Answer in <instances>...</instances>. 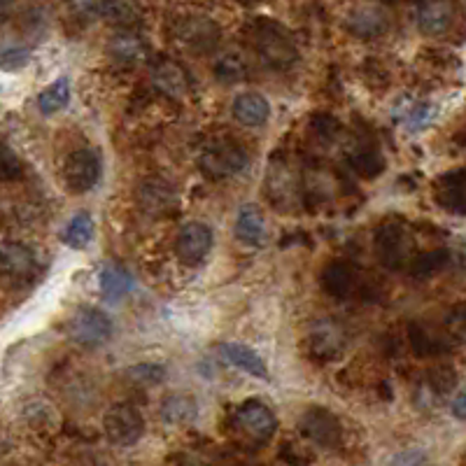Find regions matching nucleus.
Segmentation results:
<instances>
[{
	"label": "nucleus",
	"mask_w": 466,
	"mask_h": 466,
	"mask_svg": "<svg viewBox=\"0 0 466 466\" xmlns=\"http://www.w3.org/2000/svg\"><path fill=\"white\" fill-rule=\"evenodd\" d=\"M308 343H311L312 357H317V360H336L345 348V332L338 327L336 322H317L312 332L308 333Z\"/></svg>",
	"instance_id": "11"
},
{
	"label": "nucleus",
	"mask_w": 466,
	"mask_h": 466,
	"mask_svg": "<svg viewBox=\"0 0 466 466\" xmlns=\"http://www.w3.org/2000/svg\"><path fill=\"white\" fill-rule=\"evenodd\" d=\"M436 199L452 213H466V171L443 177L436 187Z\"/></svg>",
	"instance_id": "22"
},
{
	"label": "nucleus",
	"mask_w": 466,
	"mask_h": 466,
	"mask_svg": "<svg viewBox=\"0 0 466 466\" xmlns=\"http://www.w3.org/2000/svg\"><path fill=\"white\" fill-rule=\"evenodd\" d=\"M443 332L445 336L451 338L452 343L466 345V301L451 308V312L445 317Z\"/></svg>",
	"instance_id": "31"
},
{
	"label": "nucleus",
	"mask_w": 466,
	"mask_h": 466,
	"mask_svg": "<svg viewBox=\"0 0 466 466\" xmlns=\"http://www.w3.org/2000/svg\"><path fill=\"white\" fill-rule=\"evenodd\" d=\"M247 161H250V156H247L245 147L238 145L236 140L231 138L210 140L199 156L201 171H203L205 175L214 177V180L231 177L236 175V173L245 171Z\"/></svg>",
	"instance_id": "2"
},
{
	"label": "nucleus",
	"mask_w": 466,
	"mask_h": 466,
	"mask_svg": "<svg viewBox=\"0 0 466 466\" xmlns=\"http://www.w3.org/2000/svg\"><path fill=\"white\" fill-rule=\"evenodd\" d=\"M0 173H3V180H16V177L22 175V161L15 152L10 150L7 145H3V154H0Z\"/></svg>",
	"instance_id": "34"
},
{
	"label": "nucleus",
	"mask_w": 466,
	"mask_h": 466,
	"mask_svg": "<svg viewBox=\"0 0 466 466\" xmlns=\"http://www.w3.org/2000/svg\"><path fill=\"white\" fill-rule=\"evenodd\" d=\"M451 411H452V415H455L457 420H466V387H464V390L457 392V397L452 399Z\"/></svg>",
	"instance_id": "36"
},
{
	"label": "nucleus",
	"mask_w": 466,
	"mask_h": 466,
	"mask_svg": "<svg viewBox=\"0 0 466 466\" xmlns=\"http://www.w3.org/2000/svg\"><path fill=\"white\" fill-rule=\"evenodd\" d=\"M357 271L348 262H332L322 271V287L333 299H348L357 290Z\"/></svg>",
	"instance_id": "13"
},
{
	"label": "nucleus",
	"mask_w": 466,
	"mask_h": 466,
	"mask_svg": "<svg viewBox=\"0 0 466 466\" xmlns=\"http://www.w3.org/2000/svg\"><path fill=\"white\" fill-rule=\"evenodd\" d=\"M271 114V105L262 94H241L233 101V117L245 126H262Z\"/></svg>",
	"instance_id": "21"
},
{
	"label": "nucleus",
	"mask_w": 466,
	"mask_h": 466,
	"mask_svg": "<svg viewBox=\"0 0 466 466\" xmlns=\"http://www.w3.org/2000/svg\"><path fill=\"white\" fill-rule=\"evenodd\" d=\"M214 75L222 82H241L247 77V65L236 52H226L214 61Z\"/></svg>",
	"instance_id": "29"
},
{
	"label": "nucleus",
	"mask_w": 466,
	"mask_h": 466,
	"mask_svg": "<svg viewBox=\"0 0 466 466\" xmlns=\"http://www.w3.org/2000/svg\"><path fill=\"white\" fill-rule=\"evenodd\" d=\"M253 43L263 61L273 68H290L299 59V47H296L292 33L278 22L271 19H259L253 28Z\"/></svg>",
	"instance_id": "1"
},
{
	"label": "nucleus",
	"mask_w": 466,
	"mask_h": 466,
	"mask_svg": "<svg viewBox=\"0 0 466 466\" xmlns=\"http://www.w3.org/2000/svg\"><path fill=\"white\" fill-rule=\"evenodd\" d=\"M98 283H101V292L105 296V301L110 303H119L124 296L134 290V278L124 266L119 263H105L101 268V275H98Z\"/></svg>",
	"instance_id": "17"
},
{
	"label": "nucleus",
	"mask_w": 466,
	"mask_h": 466,
	"mask_svg": "<svg viewBox=\"0 0 466 466\" xmlns=\"http://www.w3.org/2000/svg\"><path fill=\"white\" fill-rule=\"evenodd\" d=\"M301 429L315 443L324 445V448H333L341 441V422L336 415L327 408L315 406L311 408L303 418H301Z\"/></svg>",
	"instance_id": "10"
},
{
	"label": "nucleus",
	"mask_w": 466,
	"mask_h": 466,
	"mask_svg": "<svg viewBox=\"0 0 466 466\" xmlns=\"http://www.w3.org/2000/svg\"><path fill=\"white\" fill-rule=\"evenodd\" d=\"M140 203L152 213H164L175 203V193L168 187V183L150 180V183H143V187H140Z\"/></svg>",
	"instance_id": "26"
},
{
	"label": "nucleus",
	"mask_w": 466,
	"mask_h": 466,
	"mask_svg": "<svg viewBox=\"0 0 466 466\" xmlns=\"http://www.w3.org/2000/svg\"><path fill=\"white\" fill-rule=\"evenodd\" d=\"M348 28L357 38H378L387 28V15L381 5H357L348 16Z\"/></svg>",
	"instance_id": "14"
},
{
	"label": "nucleus",
	"mask_w": 466,
	"mask_h": 466,
	"mask_svg": "<svg viewBox=\"0 0 466 466\" xmlns=\"http://www.w3.org/2000/svg\"><path fill=\"white\" fill-rule=\"evenodd\" d=\"M126 375H129L131 381L140 382V385H159L166 378V369L159 364H138L131 366Z\"/></svg>",
	"instance_id": "33"
},
{
	"label": "nucleus",
	"mask_w": 466,
	"mask_h": 466,
	"mask_svg": "<svg viewBox=\"0 0 466 466\" xmlns=\"http://www.w3.org/2000/svg\"><path fill=\"white\" fill-rule=\"evenodd\" d=\"M236 238L245 245H263V241H266V222H263L262 210L250 203L243 205L236 220Z\"/></svg>",
	"instance_id": "19"
},
{
	"label": "nucleus",
	"mask_w": 466,
	"mask_h": 466,
	"mask_svg": "<svg viewBox=\"0 0 466 466\" xmlns=\"http://www.w3.org/2000/svg\"><path fill=\"white\" fill-rule=\"evenodd\" d=\"M457 385V373L451 366H439V369H431L427 375V390L434 392V394H448V392L455 390Z\"/></svg>",
	"instance_id": "32"
},
{
	"label": "nucleus",
	"mask_w": 466,
	"mask_h": 466,
	"mask_svg": "<svg viewBox=\"0 0 466 466\" xmlns=\"http://www.w3.org/2000/svg\"><path fill=\"white\" fill-rule=\"evenodd\" d=\"M68 101H70V82L68 77H59V80L52 82V84L40 94L38 98L40 113L43 114L59 113V110H64V107L68 105Z\"/></svg>",
	"instance_id": "28"
},
{
	"label": "nucleus",
	"mask_w": 466,
	"mask_h": 466,
	"mask_svg": "<svg viewBox=\"0 0 466 466\" xmlns=\"http://www.w3.org/2000/svg\"><path fill=\"white\" fill-rule=\"evenodd\" d=\"M375 253L381 257L382 266L392 268V271H399L408 262H413L411 259L413 241H411L406 226L399 222H385L375 233Z\"/></svg>",
	"instance_id": "5"
},
{
	"label": "nucleus",
	"mask_w": 466,
	"mask_h": 466,
	"mask_svg": "<svg viewBox=\"0 0 466 466\" xmlns=\"http://www.w3.org/2000/svg\"><path fill=\"white\" fill-rule=\"evenodd\" d=\"M350 164L360 175L364 177H375L382 171V156L378 154L375 147H362V150L354 152V156H350Z\"/></svg>",
	"instance_id": "30"
},
{
	"label": "nucleus",
	"mask_w": 466,
	"mask_h": 466,
	"mask_svg": "<svg viewBox=\"0 0 466 466\" xmlns=\"http://www.w3.org/2000/svg\"><path fill=\"white\" fill-rule=\"evenodd\" d=\"M199 415V403L189 394H171L161 403V418L168 424H189Z\"/></svg>",
	"instance_id": "24"
},
{
	"label": "nucleus",
	"mask_w": 466,
	"mask_h": 466,
	"mask_svg": "<svg viewBox=\"0 0 466 466\" xmlns=\"http://www.w3.org/2000/svg\"><path fill=\"white\" fill-rule=\"evenodd\" d=\"M448 263H451V253L439 247V250H431V253H424L420 257H415L408 268H411V275L415 280H427L431 275L441 273Z\"/></svg>",
	"instance_id": "27"
},
{
	"label": "nucleus",
	"mask_w": 466,
	"mask_h": 466,
	"mask_svg": "<svg viewBox=\"0 0 466 466\" xmlns=\"http://www.w3.org/2000/svg\"><path fill=\"white\" fill-rule=\"evenodd\" d=\"M68 336L82 348H98L113 336V322L98 308L82 306L70 317Z\"/></svg>",
	"instance_id": "3"
},
{
	"label": "nucleus",
	"mask_w": 466,
	"mask_h": 466,
	"mask_svg": "<svg viewBox=\"0 0 466 466\" xmlns=\"http://www.w3.org/2000/svg\"><path fill=\"white\" fill-rule=\"evenodd\" d=\"M213 229L208 224L192 222V224H184L183 229L177 231L175 253L184 263L196 266L208 257V253L213 250Z\"/></svg>",
	"instance_id": "9"
},
{
	"label": "nucleus",
	"mask_w": 466,
	"mask_h": 466,
	"mask_svg": "<svg viewBox=\"0 0 466 466\" xmlns=\"http://www.w3.org/2000/svg\"><path fill=\"white\" fill-rule=\"evenodd\" d=\"M220 352L222 357H224L229 364L236 366V369L245 371V373L254 375V378H262V381L268 378L266 364H263V360L253 348H247V345L243 343H224L220 348Z\"/></svg>",
	"instance_id": "20"
},
{
	"label": "nucleus",
	"mask_w": 466,
	"mask_h": 466,
	"mask_svg": "<svg viewBox=\"0 0 466 466\" xmlns=\"http://www.w3.org/2000/svg\"><path fill=\"white\" fill-rule=\"evenodd\" d=\"M152 82L159 92H164L166 96L180 98L187 94L189 82L187 73L183 70V65H177L175 61H161L152 70Z\"/></svg>",
	"instance_id": "16"
},
{
	"label": "nucleus",
	"mask_w": 466,
	"mask_h": 466,
	"mask_svg": "<svg viewBox=\"0 0 466 466\" xmlns=\"http://www.w3.org/2000/svg\"><path fill=\"white\" fill-rule=\"evenodd\" d=\"M35 253L26 245L3 247V273L10 280H26L35 273Z\"/></svg>",
	"instance_id": "18"
},
{
	"label": "nucleus",
	"mask_w": 466,
	"mask_h": 466,
	"mask_svg": "<svg viewBox=\"0 0 466 466\" xmlns=\"http://www.w3.org/2000/svg\"><path fill=\"white\" fill-rule=\"evenodd\" d=\"M103 427H105L107 439L114 445H124V448L138 443L143 431H145L143 415L131 403H114L103 418Z\"/></svg>",
	"instance_id": "6"
},
{
	"label": "nucleus",
	"mask_w": 466,
	"mask_h": 466,
	"mask_svg": "<svg viewBox=\"0 0 466 466\" xmlns=\"http://www.w3.org/2000/svg\"><path fill=\"white\" fill-rule=\"evenodd\" d=\"M26 64H28V49L5 47V52H3V68L16 70V68H24Z\"/></svg>",
	"instance_id": "35"
},
{
	"label": "nucleus",
	"mask_w": 466,
	"mask_h": 466,
	"mask_svg": "<svg viewBox=\"0 0 466 466\" xmlns=\"http://www.w3.org/2000/svg\"><path fill=\"white\" fill-rule=\"evenodd\" d=\"M107 52L124 64H135V61H143L147 56V45L135 31H122L110 40Z\"/></svg>",
	"instance_id": "23"
},
{
	"label": "nucleus",
	"mask_w": 466,
	"mask_h": 466,
	"mask_svg": "<svg viewBox=\"0 0 466 466\" xmlns=\"http://www.w3.org/2000/svg\"><path fill=\"white\" fill-rule=\"evenodd\" d=\"M236 424L243 434L250 436L259 445L273 439L275 429H278V420H275L273 411L263 402H257V399H250L238 408Z\"/></svg>",
	"instance_id": "8"
},
{
	"label": "nucleus",
	"mask_w": 466,
	"mask_h": 466,
	"mask_svg": "<svg viewBox=\"0 0 466 466\" xmlns=\"http://www.w3.org/2000/svg\"><path fill=\"white\" fill-rule=\"evenodd\" d=\"M415 19L424 35H443L452 26L455 5L452 3H420L415 7Z\"/></svg>",
	"instance_id": "12"
},
{
	"label": "nucleus",
	"mask_w": 466,
	"mask_h": 466,
	"mask_svg": "<svg viewBox=\"0 0 466 466\" xmlns=\"http://www.w3.org/2000/svg\"><path fill=\"white\" fill-rule=\"evenodd\" d=\"M451 338L443 333H436L434 329L427 327V324H420V322H413L408 327V343H411V350H413L418 357H439L445 350L451 348L448 343Z\"/></svg>",
	"instance_id": "15"
},
{
	"label": "nucleus",
	"mask_w": 466,
	"mask_h": 466,
	"mask_svg": "<svg viewBox=\"0 0 466 466\" xmlns=\"http://www.w3.org/2000/svg\"><path fill=\"white\" fill-rule=\"evenodd\" d=\"M173 35L180 43V47L189 49L193 54H203L217 47L220 43V26L203 15H184L180 16L173 26Z\"/></svg>",
	"instance_id": "4"
},
{
	"label": "nucleus",
	"mask_w": 466,
	"mask_h": 466,
	"mask_svg": "<svg viewBox=\"0 0 466 466\" xmlns=\"http://www.w3.org/2000/svg\"><path fill=\"white\" fill-rule=\"evenodd\" d=\"M101 180V159L94 150H75L64 164V183L70 193L92 192Z\"/></svg>",
	"instance_id": "7"
},
{
	"label": "nucleus",
	"mask_w": 466,
	"mask_h": 466,
	"mask_svg": "<svg viewBox=\"0 0 466 466\" xmlns=\"http://www.w3.org/2000/svg\"><path fill=\"white\" fill-rule=\"evenodd\" d=\"M94 238V220L89 213H77L68 220V224L61 231V241L65 247L73 250H84Z\"/></svg>",
	"instance_id": "25"
}]
</instances>
